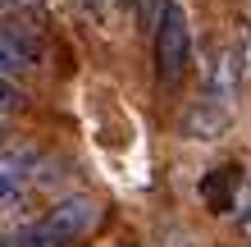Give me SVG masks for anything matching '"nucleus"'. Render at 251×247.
<instances>
[{"instance_id": "obj_2", "label": "nucleus", "mask_w": 251, "mask_h": 247, "mask_svg": "<svg viewBox=\"0 0 251 247\" xmlns=\"http://www.w3.org/2000/svg\"><path fill=\"white\" fill-rule=\"evenodd\" d=\"M192 55H197V41H192V19L183 9V0H169L165 19L155 27V82L165 92H178L192 74Z\"/></svg>"}, {"instance_id": "obj_9", "label": "nucleus", "mask_w": 251, "mask_h": 247, "mask_svg": "<svg viewBox=\"0 0 251 247\" xmlns=\"http://www.w3.org/2000/svg\"><path fill=\"white\" fill-rule=\"evenodd\" d=\"M19 106H23V92H19V82L0 74V119H5V114H14Z\"/></svg>"}, {"instance_id": "obj_4", "label": "nucleus", "mask_w": 251, "mask_h": 247, "mask_svg": "<svg viewBox=\"0 0 251 247\" xmlns=\"http://www.w3.org/2000/svg\"><path fill=\"white\" fill-rule=\"evenodd\" d=\"M32 179H41V151L27 147V142H9L0 151V206L23 201Z\"/></svg>"}, {"instance_id": "obj_1", "label": "nucleus", "mask_w": 251, "mask_h": 247, "mask_svg": "<svg viewBox=\"0 0 251 247\" xmlns=\"http://www.w3.org/2000/svg\"><path fill=\"white\" fill-rule=\"evenodd\" d=\"M100 215L105 211H100L96 197H64V201H55L41 220L19 229L9 243L14 247H69V243H78V238L92 234V229L100 224Z\"/></svg>"}, {"instance_id": "obj_10", "label": "nucleus", "mask_w": 251, "mask_h": 247, "mask_svg": "<svg viewBox=\"0 0 251 247\" xmlns=\"http://www.w3.org/2000/svg\"><path fill=\"white\" fill-rule=\"evenodd\" d=\"M78 5H82V14H87V19L105 23V19H110V5H114V0H78Z\"/></svg>"}, {"instance_id": "obj_7", "label": "nucleus", "mask_w": 251, "mask_h": 247, "mask_svg": "<svg viewBox=\"0 0 251 247\" xmlns=\"http://www.w3.org/2000/svg\"><path fill=\"white\" fill-rule=\"evenodd\" d=\"M201 201H205V206H210L215 215L238 211V169H233V165L210 169V174L201 179Z\"/></svg>"}, {"instance_id": "obj_8", "label": "nucleus", "mask_w": 251, "mask_h": 247, "mask_svg": "<svg viewBox=\"0 0 251 247\" xmlns=\"http://www.w3.org/2000/svg\"><path fill=\"white\" fill-rule=\"evenodd\" d=\"M128 5H132V19H137L142 32H155L165 9H169V0H128Z\"/></svg>"}, {"instance_id": "obj_3", "label": "nucleus", "mask_w": 251, "mask_h": 247, "mask_svg": "<svg viewBox=\"0 0 251 247\" xmlns=\"http://www.w3.org/2000/svg\"><path fill=\"white\" fill-rule=\"evenodd\" d=\"M247 78V60H242V41H219V46L205 55L201 69V92L219 101V106H233L238 101V87Z\"/></svg>"}, {"instance_id": "obj_6", "label": "nucleus", "mask_w": 251, "mask_h": 247, "mask_svg": "<svg viewBox=\"0 0 251 247\" xmlns=\"http://www.w3.org/2000/svg\"><path fill=\"white\" fill-rule=\"evenodd\" d=\"M0 51L14 55L27 74L46 60V46H41V37H37V27H27L23 19H0Z\"/></svg>"}, {"instance_id": "obj_12", "label": "nucleus", "mask_w": 251, "mask_h": 247, "mask_svg": "<svg viewBox=\"0 0 251 247\" xmlns=\"http://www.w3.org/2000/svg\"><path fill=\"white\" fill-rule=\"evenodd\" d=\"M242 37H251V0L242 5Z\"/></svg>"}, {"instance_id": "obj_11", "label": "nucleus", "mask_w": 251, "mask_h": 247, "mask_svg": "<svg viewBox=\"0 0 251 247\" xmlns=\"http://www.w3.org/2000/svg\"><path fill=\"white\" fill-rule=\"evenodd\" d=\"M0 74H5V78H14V82H19V78H27V69H23L19 60H14V55H5V51H0Z\"/></svg>"}, {"instance_id": "obj_5", "label": "nucleus", "mask_w": 251, "mask_h": 247, "mask_svg": "<svg viewBox=\"0 0 251 247\" xmlns=\"http://www.w3.org/2000/svg\"><path fill=\"white\" fill-rule=\"evenodd\" d=\"M224 128H228V106L210 101L205 92L197 101H187L183 114H178V133L187 142H215V137H224Z\"/></svg>"}]
</instances>
